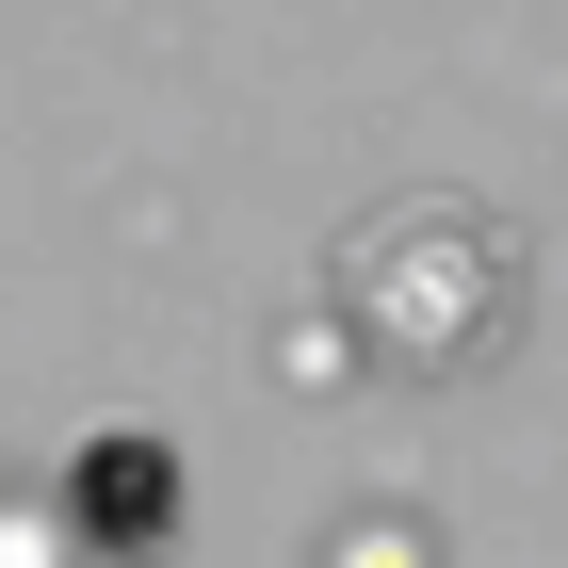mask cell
<instances>
[{
  "instance_id": "6da1fadb",
  "label": "cell",
  "mask_w": 568,
  "mask_h": 568,
  "mask_svg": "<svg viewBox=\"0 0 568 568\" xmlns=\"http://www.w3.org/2000/svg\"><path fill=\"white\" fill-rule=\"evenodd\" d=\"M65 520H82V552H179V438H82L65 455Z\"/></svg>"
}]
</instances>
